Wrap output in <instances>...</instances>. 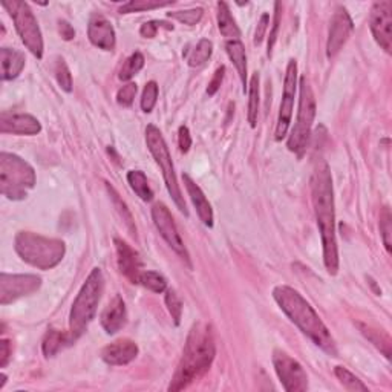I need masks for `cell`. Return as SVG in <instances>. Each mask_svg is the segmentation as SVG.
Masks as SVG:
<instances>
[{
    "mask_svg": "<svg viewBox=\"0 0 392 392\" xmlns=\"http://www.w3.org/2000/svg\"><path fill=\"white\" fill-rule=\"evenodd\" d=\"M14 248L22 261L40 270H51L59 265L66 252L63 241L44 237L31 231H21L16 236Z\"/></svg>",
    "mask_w": 392,
    "mask_h": 392,
    "instance_id": "5",
    "label": "cell"
},
{
    "mask_svg": "<svg viewBox=\"0 0 392 392\" xmlns=\"http://www.w3.org/2000/svg\"><path fill=\"white\" fill-rule=\"evenodd\" d=\"M152 220H153V224H155L157 230L159 231V235H161L163 239L169 244L173 252L181 256V259H184L185 262H187V265L192 267L189 252L184 246L181 235H179L177 224L175 221H173L169 209H167L164 204H155L152 207Z\"/></svg>",
    "mask_w": 392,
    "mask_h": 392,
    "instance_id": "12",
    "label": "cell"
},
{
    "mask_svg": "<svg viewBox=\"0 0 392 392\" xmlns=\"http://www.w3.org/2000/svg\"><path fill=\"white\" fill-rule=\"evenodd\" d=\"M166 305L169 308V313L173 319L175 325H179L181 322V316H183V304L179 300L178 294L173 290H167L166 291Z\"/></svg>",
    "mask_w": 392,
    "mask_h": 392,
    "instance_id": "39",
    "label": "cell"
},
{
    "mask_svg": "<svg viewBox=\"0 0 392 392\" xmlns=\"http://www.w3.org/2000/svg\"><path fill=\"white\" fill-rule=\"evenodd\" d=\"M137 91H138V88H137V85H135V83H127V85L121 88L117 94L118 105L125 106V107H129L133 103V99H135V95H137Z\"/></svg>",
    "mask_w": 392,
    "mask_h": 392,
    "instance_id": "40",
    "label": "cell"
},
{
    "mask_svg": "<svg viewBox=\"0 0 392 392\" xmlns=\"http://www.w3.org/2000/svg\"><path fill=\"white\" fill-rule=\"evenodd\" d=\"M0 377H2V380H0V389H2V388H3V384H5V382H6V376H5V374H2Z\"/></svg>",
    "mask_w": 392,
    "mask_h": 392,
    "instance_id": "48",
    "label": "cell"
},
{
    "mask_svg": "<svg viewBox=\"0 0 392 392\" xmlns=\"http://www.w3.org/2000/svg\"><path fill=\"white\" fill-rule=\"evenodd\" d=\"M146 143L149 151L152 153V157L155 158L157 164L159 166V169L163 172V178L166 183V187L169 190V194L173 199V202L177 204V207L179 209L181 213L185 216L189 215V210L185 207V201L184 196L181 194V189H179L178 179H177V173H175V167H173L172 163V157L169 152V147H167L163 133L159 132L157 126L149 125L146 129Z\"/></svg>",
    "mask_w": 392,
    "mask_h": 392,
    "instance_id": "8",
    "label": "cell"
},
{
    "mask_svg": "<svg viewBox=\"0 0 392 392\" xmlns=\"http://www.w3.org/2000/svg\"><path fill=\"white\" fill-rule=\"evenodd\" d=\"M138 284L153 293H164L167 290V280L157 272H143L140 274Z\"/></svg>",
    "mask_w": 392,
    "mask_h": 392,
    "instance_id": "32",
    "label": "cell"
},
{
    "mask_svg": "<svg viewBox=\"0 0 392 392\" xmlns=\"http://www.w3.org/2000/svg\"><path fill=\"white\" fill-rule=\"evenodd\" d=\"M215 354L216 345L211 326L205 322L195 324L185 340L183 357L177 366L169 391H181L199 380L210 369Z\"/></svg>",
    "mask_w": 392,
    "mask_h": 392,
    "instance_id": "2",
    "label": "cell"
},
{
    "mask_svg": "<svg viewBox=\"0 0 392 392\" xmlns=\"http://www.w3.org/2000/svg\"><path fill=\"white\" fill-rule=\"evenodd\" d=\"M69 343H73L69 332H63L60 330H55V328H51V330H48V332L44 334L42 342L43 354L47 357H54L57 352H60L65 348V345Z\"/></svg>",
    "mask_w": 392,
    "mask_h": 392,
    "instance_id": "24",
    "label": "cell"
},
{
    "mask_svg": "<svg viewBox=\"0 0 392 392\" xmlns=\"http://www.w3.org/2000/svg\"><path fill=\"white\" fill-rule=\"evenodd\" d=\"M334 374H336L340 383L343 384V388H346L351 392H368L369 391L368 387L363 384L358 377L352 374L351 371L343 368V366H336V368H334Z\"/></svg>",
    "mask_w": 392,
    "mask_h": 392,
    "instance_id": "30",
    "label": "cell"
},
{
    "mask_svg": "<svg viewBox=\"0 0 392 392\" xmlns=\"http://www.w3.org/2000/svg\"><path fill=\"white\" fill-rule=\"evenodd\" d=\"M280 8L282 5L279 2L274 3V21H273V29L272 33H270L268 37V55L272 57L273 54V48H274V43L278 40V31H279V25H280Z\"/></svg>",
    "mask_w": 392,
    "mask_h": 392,
    "instance_id": "41",
    "label": "cell"
},
{
    "mask_svg": "<svg viewBox=\"0 0 392 392\" xmlns=\"http://www.w3.org/2000/svg\"><path fill=\"white\" fill-rule=\"evenodd\" d=\"M42 126L37 118L28 114H8L0 115V132L14 135H37Z\"/></svg>",
    "mask_w": 392,
    "mask_h": 392,
    "instance_id": "18",
    "label": "cell"
},
{
    "mask_svg": "<svg viewBox=\"0 0 392 392\" xmlns=\"http://www.w3.org/2000/svg\"><path fill=\"white\" fill-rule=\"evenodd\" d=\"M5 10H8L10 16L14 21L16 29L18 36H21L22 42L27 47L34 57L42 59L43 57V38L42 31L38 28L37 18L34 12L31 11L29 5L27 2H21V0H12V2H2Z\"/></svg>",
    "mask_w": 392,
    "mask_h": 392,
    "instance_id": "9",
    "label": "cell"
},
{
    "mask_svg": "<svg viewBox=\"0 0 392 392\" xmlns=\"http://www.w3.org/2000/svg\"><path fill=\"white\" fill-rule=\"evenodd\" d=\"M0 66H2L3 81L16 79L25 68V55L21 51L2 48L0 49Z\"/></svg>",
    "mask_w": 392,
    "mask_h": 392,
    "instance_id": "22",
    "label": "cell"
},
{
    "mask_svg": "<svg viewBox=\"0 0 392 392\" xmlns=\"http://www.w3.org/2000/svg\"><path fill=\"white\" fill-rule=\"evenodd\" d=\"M273 365L282 387L287 392H304L308 389V376L298 360L288 356L285 351L273 352Z\"/></svg>",
    "mask_w": 392,
    "mask_h": 392,
    "instance_id": "10",
    "label": "cell"
},
{
    "mask_svg": "<svg viewBox=\"0 0 392 392\" xmlns=\"http://www.w3.org/2000/svg\"><path fill=\"white\" fill-rule=\"evenodd\" d=\"M126 320L127 313L125 300L121 299L120 296H115L111 300V304L101 313V326L105 328L107 334H115L126 325Z\"/></svg>",
    "mask_w": 392,
    "mask_h": 392,
    "instance_id": "21",
    "label": "cell"
},
{
    "mask_svg": "<svg viewBox=\"0 0 392 392\" xmlns=\"http://www.w3.org/2000/svg\"><path fill=\"white\" fill-rule=\"evenodd\" d=\"M183 181H184L185 189H187V194L192 199V204L195 205L199 220L202 221L204 226L213 227V210H211V205L209 202V199L205 198L201 187H199V185L187 175V173H184L183 175Z\"/></svg>",
    "mask_w": 392,
    "mask_h": 392,
    "instance_id": "20",
    "label": "cell"
},
{
    "mask_svg": "<svg viewBox=\"0 0 392 392\" xmlns=\"http://www.w3.org/2000/svg\"><path fill=\"white\" fill-rule=\"evenodd\" d=\"M380 233L387 252H392V216L389 207H383L380 211Z\"/></svg>",
    "mask_w": 392,
    "mask_h": 392,
    "instance_id": "35",
    "label": "cell"
},
{
    "mask_svg": "<svg viewBox=\"0 0 392 392\" xmlns=\"http://www.w3.org/2000/svg\"><path fill=\"white\" fill-rule=\"evenodd\" d=\"M227 54L230 57L231 63H233L237 74H239V79L244 85V92H246V85H247V54L246 48L239 40H230L226 43Z\"/></svg>",
    "mask_w": 392,
    "mask_h": 392,
    "instance_id": "25",
    "label": "cell"
},
{
    "mask_svg": "<svg viewBox=\"0 0 392 392\" xmlns=\"http://www.w3.org/2000/svg\"><path fill=\"white\" fill-rule=\"evenodd\" d=\"M59 31H60V34H62L63 38H65V40H73L74 36H75L74 28L70 27V25L68 22H65V21L59 22Z\"/></svg>",
    "mask_w": 392,
    "mask_h": 392,
    "instance_id": "47",
    "label": "cell"
},
{
    "mask_svg": "<svg viewBox=\"0 0 392 392\" xmlns=\"http://www.w3.org/2000/svg\"><path fill=\"white\" fill-rule=\"evenodd\" d=\"M296 91H298V63L296 60L288 62L285 80H284V94H282V101L278 115V125H276L274 138L280 141L287 137L288 127H290L294 109Z\"/></svg>",
    "mask_w": 392,
    "mask_h": 392,
    "instance_id": "11",
    "label": "cell"
},
{
    "mask_svg": "<svg viewBox=\"0 0 392 392\" xmlns=\"http://www.w3.org/2000/svg\"><path fill=\"white\" fill-rule=\"evenodd\" d=\"M103 291H105V278H103L100 268H94L80 288L74 300L73 310H70L69 336L73 339V342L79 339L86 331L88 325L92 322Z\"/></svg>",
    "mask_w": 392,
    "mask_h": 392,
    "instance_id": "4",
    "label": "cell"
},
{
    "mask_svg": "<svg viewBox=\"0 0 392 392\" xmlns=\"http://www.w3.org/2000/svg\"><path fill=\"white\" fill-rule=\"evenodd\" d=\"M258 112H259V75L253 74L250 80L248 89V123L252 127H256L258 123Z\"/></svg>",
    "mask_w": 392,
    "mask_h": 392,
    "instance_id": "29",
    "label": "cell"
},
{
    "mask_svg": "<svg viewBox=\"0 0 392 392\" xmlns=\"http://www.w3.org/2000/svg\"><path fill=\"white\" fill-rule=\"evenodd\" d=\"M299 111L293 131L288 138V151L296 153L299 158L304 157L311 137V127L316 117V100L306 77H300L299 81Z\"/></svg>",
    "mask_w": 392,
    "mask_h": 392,
    "instance_id": "7",
    "label": "cell"
},
{
    "mask_svg": "<svg viewBox=\"0 0 392 392\" xmlns=\"http://www.w3.org/2000/svg\"><path fill=\"white\" fill-rule=\"evenodd\" d=\"M371 33L380 48L391 54L392 51V2H376L369 14Z\"/></svg>",
    "mask_w": 392,
    "mask_h": 392,
    "instance_id": "14",
    "label": "cell"
},
{
    "mask_svg": "<svg viewBox=\"0 0 392 392\" xmlns=\"http://www.w3.org/2000/svg\"><path fill=\"white\" fill-rule=\"evenodd\" d=\"M127 181H129L132 190L137 194V196L143 201H152L153 194L149 187V183H147V178L144 175V172L141 170H131L127 173Z\"/></svg>",
    "mask_w": 392,
    "mask_h": 392,
    "instance_id": "28",
    "label": "cell"
},
{
    "mask_svg": "<svg viewBox=\"0 0 392 392\" xmlns=\"http://www.w3.org/2000/svg\"><path fill=\"white\" fill-rule=\"evenodd\" d=\"M268 23H270V16L267 14H262V17L259 18L258 22V28H256V34H254V44H261L263 37H265V31L268 28Z\"/></svg>",
    "mask_w": 392,
    "mask_h": 392,
    "instance_id": "45",
    "label": "cell"
},
{
    "mask_svg": "<svg viewBox=\"0 0 392 392\" xmlns=\"http://www.w3.org/2000/svg\"><path fill=\"white\" fill-rule=\"evenodd\" d=\"M158 99V85L155 81H149L143 91V97H141V109L146 114L152 112V109L157 105Z\"/></svg>",
    "mask_w": 392,
    "mask_h": 392,
    "instance_id": "38",
    "label": "cell"
},
{
    "mask_svg": "<svg viewBox=\"0 0 392 392\" xmlns=\"http://www.w3.org/2000/svg\"><path fill=\"white\" fill-rule=\"evenodd\" d=\"M88 36L94 47L103 51H114L115 43H117L112 23L101 14H92L89 18Z\"/></svg>",
    "mask_w": 392,
    "mask_h": 392,
    "instance_id": "16",
    "label": "cell"
},
{
    "mask_svg": "<svg viewBox=\"0 0 392 392\" xmlns=\"http://www.w3.org/2000/svg\"><path fill=\"white\" fill-rule=\"evenodd\" d=\"M360 331H362L363 336L369 340L371 343H374L378 350H380L384 357L391 358V339L384 331L377 330V328H372L369 325H363V324H357Z\"/></svg>",
    "mask_w": 392,
    "mask_h": 392,
    "instance_id": "26",
    "label": "cell"
},
{
    "mask_svg": "<svg viewBox=\"0 0 392 392\" xmlns=\"http://www.w3.org/2000/svg\"><path fill=\"white\" fill-rule=\"evenodd\" d=\"M42 285V279L36 274H0V304L8 305L11 302L33 294Z\"/></svg>",
    "mask_w": 392,
    "mask_h": 392,
    "instance_id": "13",
    "label": "cell"
},
{
    "mask_svg": "<svg viewBox=\"0 0 392 392\" xmlns=\"http://www.w3.org/2000/svg\"><path fill=\"white\" fill-rule=\"evenodd\" d=\"M106 187H107L109 195H111V198H112V202H114V205H115V207H117V211H118V213H120V216L123 218V221L126 222V226L129 227V230L132 231V233H135V231H137V228H135L133 218H132V215H131L129 209H127V205H126L123 201H121L120 195L117 194V192H115V189L112 187V185L106 184Z\"/></svg>",
    "mask_w": 392,
    "mask_h": 392,
    "instance_id": "34",
    "label": "cell"
},
{
    "mask_svg": "<svg viewBox=\"0 0 392 392\" xmlns=\"http://www.w3.org/2000/svg\"><path fill=\"white\" fill-rule=\"evenodd\" d=\"M144 66V57L141 53H133L129 59L125 62L123 68L120 70V80L127 81L131 80L133 75H137Z\"/></svg>",
    "mask_w": 392,
    "mask_h": 392,
    "instance_id": "33",
    "label": "cell"
},
{
    "mask_svg": "<svg viewBox=\"0 0 392 392\" xmlns=\"http://www.w3.org/2000/svg\"><path fill=\"white\" fill-rule=\"evenodd\" d=\"M204 11L202 8H194V10H185V11H173L169 12L170 18H175V21L181 22L184 25H189V27H194V25L199 23V21L202 18Z\"/></svg>",
    "mask_w": 392,
    "mask_h": 392,
    "instance_id": "37",
    "label": "cell"
},
{
    "mask_svg": "<svg viewBox=\"0 0 392 392\" xmlns=\"http://www.w3.org/2000/svg\"><path fill=\"white\" fill-rule=\"evenodd\" d=\"M36 185V172L14 153H0V194L12 201L27 198Z\"/></svg>",
    "mask_w": 392,
    "mask_h": 392,
    "instance_id": "6",
    "label": "cell"
},
{
    "mask_svg": "<svg viewBox=\"0 0 392 392\" xmlns=\"http://www.w3.org/2000/svg\"><path fill=\"white\" fill-rule=\"evenodd\" d=\"M313 207L324 247V262L330 274L339 272V250L336 239V209L330 166L324 158L316 159L311 175Z\"/></svg>",
    "mask_w": 392,
    "mask_h": 392,
    "instance_id": "1",
    "label": "cell"
},
{
    "mask_svg": "<svg viewBox=\"0 0 392 392\" xmlns=\"http://www.w3.org/2000/svg\"><path fill=\"white\" fill-rule=\"evenodd\" d=\"M54 73H55V79L59 81V85L65 92L73 91V75H70V70L68 65L63 59H57L55 60V66H54Z\"/></svg>",
    "mask_w": 392,
    "mask_h": 392,
    "instance_id": "36",
    "label": "cell"
},
{
    "mask_svg": "<svg viewBox=\"0 0 392 392\" xmlns=\"http://www.w3.org/2000/svg\"><path fill=\"white\" fill-rule=\"evenodd\" d=\"M114 242L115 248H117V261L120 272L123 273L132 284H138L140 274L143 273L141 272L140 254L135 252L129 244L125 242L123 239H120V237H115Z\"/></svg>",
    "mask_w": 392,
    "mask_h": 392,
    "instance_id": "17",
    "label": "cell"
},
{
    "mask_svg": "<svg viewBox=\"0 0 392 392\" xmlns=\"http://www.w3.org/2000/svg\"><path fill=\"white\" fill-rule=\"evenodd\" d=\"M178 143H179V149H181V152H184V153L189 152L190 146H192V137H190V132H189L187 126L179 127Z\"/></svg>",
    "mask_w": 392,
    "mask_h": 392,
    "instance_id": "43",
    "label": "cell"
},
{
    "mask_svg": "<svg viewBox=\"0 0 392 392\" xmlns=\"http://www.w3.org/2000/svg\"><path fill=\"white\" fill-rule=\"evenodd\" d=\"M166 28V29H173L172 25H167L164 22H157V21H152V22H146L141 25L140 28V34L146 37V38H153L157 36V31L158 28Z\"/></svg>",
    "mask_w": 392,
    "mask_h": 392,
    "instance_id": "42",
    "label": "cell"
},
{
    "mask_svg": "<svg viewBox=\"0 0 392 392\" xmlns=\"http://www.w3.org/2000/svg\"><path fill=\"white\" fill-rule=\"evenodd\" d=\"M276 304L280 306L288 319L311 340V342L325 351L326 354L337 357V346L331 336L330 330L319 317L316 310L302 298L299 291L287 285H279L273 290Z\"/></svg>",
    "mask_w": 392,
    "mask_h": 392,
    "instance_id": "3",
    "label": "cell"
},
{
    "mask_svg": "<svg viewBox=\"0 0 392 392\" xmlns=\"http://www.w3.org/2000/svg\"><path fill=\"white\" fill-rule=\"evenodd\" d=\"M169 5H173V0H169V2H153V0H132V2H127L121 6L120 12L121 14H131V12L164 8V6H169Z\"/></svg>",
    "mask_w": 392,
    "mask_h": 392,
    "instance_id": "31",
    "label": "cell"
},
{
    "mask_svg": "<svg viewBox=\"0 0 392 392\" xmlns=\"http://www.w3.org/2000/svg\"><path fill=\"white\" fill-rule=\"evenodd\" d=\"M224 73H226V68H224V66L216 69L213 79H211V81L209 83V88H207V94L209 95H215L218 92V89L221 88V83L224 80Z\"/></svg>",
    "mask_w": 392,
    "mask_h": 392,
    "instance_id": "44",
    "label": "cell"
},
{
    "mask_svg": "<svg viewBox=\"0 0 392 392\" xmlns=\"http://www.w3.org/2000/svg\"><path fill=\"white\" fill-rule=\"evenodd\" d=\"M218 28L220 33L227 38V40H239L241 31L237 28L236 21L231 16L228 5L226 2L218 3Z\"/></svg>",
    "mask_w": 392,
    "mask_h": 392,
    "instance_id": "23",
    "label": "cell"
},
{
    "mask_svg": "<svg viewBox=\"0 0 392 392\" xmlns=\"http://www.w3.org/2000/svg\"><path fill=\"white\" fill-rule=\"evenodd\" d=\"M11 358V343L10 340H0V368H5Z\"/></svg>",
    "mask_w": 392,
    "mask_h": 392,
    "instance_id": "46",
    "label": "cell"
},
{
    "mask_svg": "<svg viewBox=\"0 0 392 392\" xmlns=\"http://www.w3.org/2000/svg\"><path fill=\"white\" fill-rule=\"evenodd\" d=\"M138 345L131 339L115 340L111 345H107L101 351V358L107 365L112 366H125L131 363L132 360L138 356Z\"/></svg>",
    "mask_w": 392,
    "mask_h": 392,
    "instance_id": "19",
    "label": "cell"
},
{
    "mask_svg": "<svg viewBox=\"0 0 392 392\" xmlns=\"http://www.w3.org/2000/svg\"><path fill=\"white\" fill-rule=\"evenodd\" d=\"M211 53H213V43H211L209 38H201L196 47L194 49H190L189 54H185L189 66L192 68L202 66L211 57Z\"/></svg>",
    "mask_w": 392,
    "mask_h": 392,
    "instance_id": "27",
    "label": "cell"
},
{
    "mask_svg": "<svg viewBox=\"0 0 392 392\" xmlns=\"http://www.w3.org/2000/svg\"><path fill=\"white\" fill-rule=\"evenodd\" d=\"M354 29V23L350 17L348 11L343 6H339L334 12L330 23V31H328V42H326V55L328 59H332L343 44L348 42V38Z\"/></svg>",
    "mask_w": 392,
    "mask_h": 392,
    "instance_id": "15",
    "label": "cell"
}]
</instances>
